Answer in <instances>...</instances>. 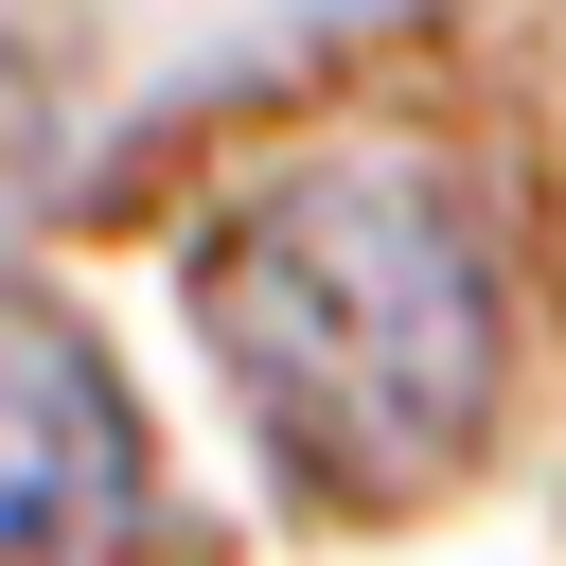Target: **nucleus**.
Returning a JSON list of instances; mask_svg holds the SVG:
<instances>
[{
	"instance_id": "nucleus-1",
	"label": "nucleus",
	"mask_w": 566,
	"mask_h": 566,
	"mask_svg": "<svg viewBox=\"0 0 566 566\" xmlns=\"http://www.w3.org/2000/svg\"><path fill=\"white\" fill-rule=\"evenodd\" d=\"M195 336L230 354L248 424L354 513L460 478L495 424V371H513L495 230L424 142H318L283 177H248L195 230Z\"/></svg>"
},
{
	"instance_id": "nucleus-2",
	"label": "nucleus",
	"mask_w": 566,
	"mask_h": 566,
	"mask_svg": "<svg viewBox=\"0 0 566 566\" xmlns=\"http://www.w3.org/2000/svg\"><path fill=\"white\" fill-rule=\"evenodd\" d=\"M142 513H159V460H142L124 371L53 301L0 283V566H106Z\"/></svg>"
},
{
	"instance_id": "nucleus-3",
	"label": "nucleus",
	"mask_w": 566,
	"mask_h": 566,
	"mask_svg": "<svg viewBox=\"0 0 566 566\" xmlns=\"http://www.w3.org/2000/svg\"><path fill=\"white\" fill-rule=\"evenodd\" d=\"M0 124H18V106H0Z\"/></svg>"
}]
</instances>
